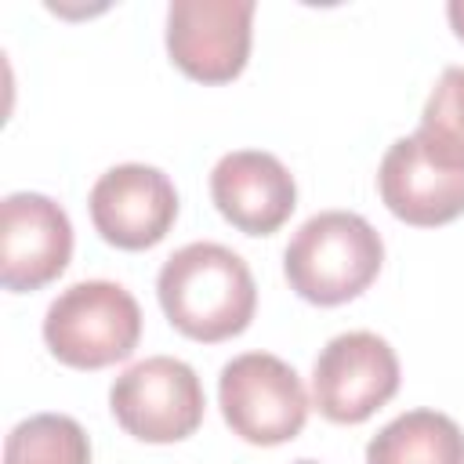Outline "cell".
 <instances>
[{
  "label": "cell",
  "instance_id": "obj_13",
  "mask_svg": "<svg viewBox=\"0 0 464 464\" xmlns=\"http://www.w3.org/2000/svg\"><path fill=\"white\" fill-rule=\"evenodd\" d=\"M4 464H91V442L72 417L36 413L11 428Z\"/></svg>",
  "mask_w": 464,
  "mask_h": 464
},
{
  "label": "cell",
  "instance_id": "obj_7",
  "mask_svg": "<svg viewBox=\"0 0 464 464\" xmlns=\"http://www.w3.org/2000/svg\"><path fill=\"white\" fill-rule=\"evenodd\" d=\"M254 0H174L167 7L170 62L199 83H228L250 58Z\"/></svg>",
  "mask_w": 464,
  "mask_h": 464
},
{
  "label": "cell",
  "instance_id": "obj_16",
  "mask_svg": "<svg viewBox=\"0 0 464 464\" xmlns=\"http://www.w3.org/2000/svg\"><path fill=\"white\" fill-rule=\"evenodd\" d=\"M294 464H319V460H294Z\"/></svg>",
  "mask_w": 464,
  "mask_h": 464
},
{
  "label": "cell",
  "instance_id": "obj_15",
  "mask_svg": "<svg viewBox=\"0 0 464 464\" xmlns=\"http://www.w3.org/2000/svg\"><path fill=\"white\" fill-rule=\"evenodd\" d=\"M446 14H450V25H453V33L464 40V0H450Z\"/></svg>",
  "mask_w": 464,
  "mask_h": 464
},
{
  "label": "cell",
  "instance_id": "obj_3",
  "mask_svg": "<svg viewBox=\"0 0 464 464\" xmlns=\"http://www.w3.org/2000/svg\"><path fill=\"white\" fill-rule=\"evenodd\" d=\"M141 337V308L130 290L109 279H83L62 290L44 315L51 355L72 370H102L127 359Z\"/></svg>",
  "mask_w": 464,
  "mask_h": 464
},
{
  "label": "cell",
  "instance_id": "obj_14",
  "mask_svg": "<svg viewBox=\"0 0 464 464\" xmlns=\"http://www.w3.org/2000/svg\"><path fill=\"white\" fill-rule=\"evenodd\" d=\"M413 138L435 163L464 170V65H450L439 76Z\"/></svg>",
  "mask_w": 464,
  "mask_h": 464
},
{
  "label": "cell",
  "instance_id": "obj_9",
  "mask_svg": "<svg viewBox=\"0 0 464 464\" xmlns=\"http://www.w3.org/2000/svg\"><path fill=\"white\" fill-rule=\"evenodd\" d=\"M72 257L69 214L40 192H11L0 203V283L14 294L40 290Z\"/></svg>",
  "mask_w": 464,
  "mask_h": 464
},
{
  "label": "cell",
  "instance_id": "obj_1",
  "mask_svg": "<svg viewBox=\"0 0 464 464\" xmlns=\"http://www.w3.org/2000/svg\"><path fill=\"white\" fill-rule=\"evenodd\" d=\"M156 294L170 326L203 344L243 334L257 308V286L246 261L221 243H188L174 250L160 268Z\"/></svg>",
  "mask_w": 464,
  "mask_h": 464
},
{
  "label": "cell",
  "instance_id": "obj_8",
  "mask_svg": "<svg viewBox=\"0 0 464 464\" xmlns=\"http://www.w3.org/2000/svg\"><path fill=\"white\" fill-rule=\"evenodd\" d=\"M87 207L105 243L120 250H149L170 232L178 218V192L160 167L120 163L94 181Z\"/></svg>",
  "mask_w": 464,
  "mask_h": 464
},
{
  "label": "cell",
  "instance_id": "obj_4",
  "mask_svg": "<svg viewBox=\"0 0 464 464\" xmlns=\"http://www.w3.org/2000/svg\"><path fill=\"white\" fill-rule=\"evenodd\" d=\"M218 402L225 424L254 446L290 442L308 420V392L297 370L268 352H243L225 362Z\"/></svg>",
  "mask_w": 464,
  "mask_h": 464
},
{
  "label": "cell",
  "instance_id": "obj_11",
  "mask_svg": "<svg viewBox=\"0 0 464 464\" xmlns=\"http://www.w3.org/2000/svg\"><path fill=\"white\" fill-rule=\"evenodd\" d=\"M377 188L384 207L406 225L435 228L464 214V170L435 163L413 134L388 145L377 170Z\"/></svg>",
  "mask_w": 464,
  "mask_h": 464
},
{
  "label": "cell",
  "instance_id": "obj_5",
  "mask_svg": "<svg viewBox=\"0 0 464 464\" xmlns=\"http://www.w3.org/2000/svg\"><path fill=\"white\" fill-rule=\"evenodd\" d=\"M109 406L127 435L141 442H181L203 424L207 399L188 362L149 355L112 381Z\"/></svg>",
  "mask_w": 464,
  "mask_h": 464
},
{
  "label": "cell",
  "instance_id": "obj_10",
  "mask_svg": "<svg viewBox=\"0 0 464 464\" xmlns=\"http://www.w3.org/2000/svg\"><path fill=\"white\" fill-rule=\"evenodd\" d=\"M210 199L246 236H272L297 207L294 174L261 149H236L210 170Z\"/></svg>",
  "mask_w": 464,
  "mask_h": 464
},
{
  "label": "cell",
  "instance_id": "obj_6",
  "mask_svg": "<svg viewBox=\"0 0 464 464\" xmlns=\"http://www.w3.org/2000/svg\"><path fill=\"white\" fill-rule=\"evenodd\" d=\"M399 392V359L370 330L326 341L312 366V402L334 424H362Z\"/></svg>",
  "mask_w": 464,
  "mask_h": 464
},
{
  "label": "cell",
  "instance_id": "obj_2",
  "mask_svg": "<svg viewBox=\"0 0 464 464\" xmlns=\"http://www.w3.org/2000/svg\"><path fill=\"white\" fill-rule=\"evenodd\" d=\"M381 261L384 243L366 218L352 210H323L286 243L283 272L297 297L312 304H344L377 279Z\"/></svg>",
  "mask_w": 464,
  "mask_h": 464
},
{
  "label": "cell",
  "instance_id": "obj_12",
  "mask_svg": "<svg viewBox=\"0 0 464 464\" xmlns=\"http://www.w3.org/2000/svg\"><path fill=\"white\" fill-rule=\"evenodd\" d=\"M366 464H464V431L439 410H410L370 439Z\"/></svg>",
  "mask_w": 464,
  "mask_h": 464
}]
</instances>
